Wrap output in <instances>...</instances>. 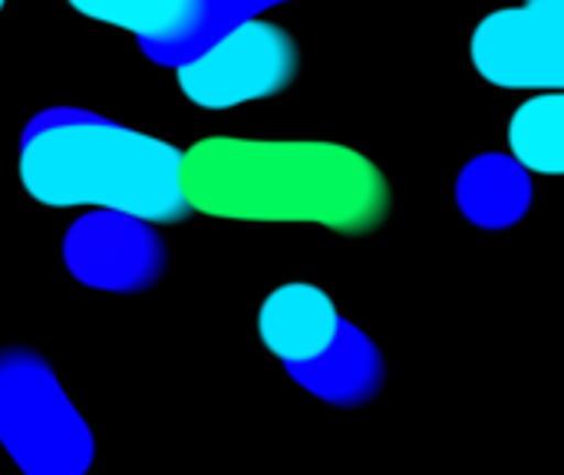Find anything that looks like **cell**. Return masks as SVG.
<instances>
[{
	"instance_id": "obj_3",
	"label": "cell",
	"mask_w": 564,
	"mask_h": 475,
	"mask_svg": "<svg viewBox=\"0 0 564 475\" xmlns=\"http://www.w3.org/2000/svg\"><path fill=\"white\" fill-rule=\"evenodd\" d=\"M0 446L26 475H83L93 433L69 403L53 367L26 350H0Z\"/></svg>"
},
{
	"instance_id": "obj_7",
	"label": "cell",
	"mask_w": 564,
	"mask_h": 475,
	"mask_svg": "<svg viewBox=\"0 0 564 475\" xmlns=\"http://www.w3.org/2000/svg\"><path fill=\"white\" fill-rule=\"evenodd\" d=\"M344 317L334 298L307 281L274 288L258 311L261 344L284 364H307L321 357L340 334Z\"/></svg>"
},
{
	"instance_id": "obj_12",
	"label": "cell",
	"mask_w": 564,
	"mask_h": 475,
	"mask_svg": "<svg viewBox=\"0 0 564 475\" xmlns=\"http://www.w3.org/2000/svg\"><path fill=\"white\" fill-rule=\"evenodd\" d=\"M278 3H288V0H202V23L195 30V40L188 46V56L198 53L221 30H228V26L248 20V17H261L268 7H278Z\"/></svg>"
},
{
	"instance_id": "obj_2",
	"label": "cell",
	"mask_w": 564,
	"mask_h": 475,
	"mask_svg": "<svg viewBox=\"0 0 564 475\" xmlns=\"http://www.w3.org/2000/svg\"><path fill=\"white\" fill-rule=\"evenodd\" d=\"M185 152L116 119L53 106L20 136V185L50 208H116L155 225L192 215L182 185Z\"/></svg>"
},
{
	"instance_id": "obj_6",
	"label": "cell",
	"mask_w": 564,
	"mask_h": 475,
	"mask_svg": "<svg viewBox=\"0 0 564 475\" xmlns=\"http://www.w3.org/2000/svg\"><path fill=\"white\" fill-rule=\"evenodd\" d=\"M63 261L86 288L142 294L165 274L169 251L155 222L116 208H93L66 228Z\"/></svg>"
},
{
	"instance_id": "obj_1",
	"label": "cell",
	"mask_w": 564,
	"mask_h": 475,
	"mask_svg": "<svg viewBox=\"0 0 564 475\" xmlns=\"http://www.w3.org/2000/svg\"><path fill=\"white\" fill-rule=\"evenodd\" d=\"M192 212L231 222H307L367 235L390 215L387 175L357 149L314 139L215 136L185 149Z\"/></svg>"
},
{
	"instance_id": "obj_9",
	"label": "cell",
	"mask_w": 564,
	"mask_h": 475,
	"mask_svg": "<svg viewBox=\"0 0 564 475\" xmlns=\"http://www.w3.org/2000/svg\"><path fill=\"white\" fill-rule=\"evenodd\" d=\"M288 374L317 400L334 407H364L383 390V354L354 324L344 321L337 341L314 360L288 367Z\"/></svg>"
},
{
	"instance_id": "obj_4",
	"label": "cell",
	"mask_w": 564,
	"mask_h": 475,
	"mask_svg": "<svg viewBox=\"0 0 564 475\" xmlns=\"http://www.w3.org/2000/svg\"><path fill=\"white\" fill-rule=\"evenodd\" d=\"M301 69L294 36L264 17H248L175 66L182 96L198 109H235L284 93Z\"/></svg>"
},
{
	"instance_id": "obj_11",
	"label": "cell",
	"mask_w": 564,
	"mask_h": 475,
	"mask_svg": "<svg viewBox=\"0 0 564 475\" xmlns=\"http://www.w3.org/2000/svg\"><path fill=\"white\" fill-rule=\"evenodd\" d=\"M509 149L539 175H564V93H535L512 112Z\"/></svg>"
},
{
	"instance_id": "obj_10",
	"label": "cell",
	"mask_w": 564,
	"mask_h": 475,
	"mask_svg": "<svg viewBox=\"0 0 564 475\" xmlns=\"http://www.w3.org/2000/svg\"><path fill=\"white\" fill-rule=\"evenodd\" d=\"M456 205L476 228H512L532 205V169L512 152L476 155L456 179Z\"/></svg>"
},
{
	"instance_id": "obj_5",
	"label": "cell",
	"mask_w": 564,
	"mask_h": 475,
	"mask_svg": "<svg viewBox=\"0 0 564 475\" xmlns=\"http://www.w3.org/2000/svg\"><path fill=\"white\" fill-rule=\"evenodd\" d=\"M473 66L502 89L564 93V0L492 10L473 33Z\"/></svg>"
},
{
	"instance_id": "obj_8",
	"label": "cell",
	"mask_w": 564,
	"mask_h": 475,
	"mask_svg": "<svg viewBox=\"0 0 564 475\" xmlns=\"http://www.w3.org/2000/svg\"><path fill=\"white\" fill-rule=\"evenodd\" d=\"M76 13L139 40L152 63L178 66L202 23V0H66Z\"/></svg>"
},
{
	"instance_id": "obj_13",
	"label": "cell",
	"mask_w": 564,
	"mask_h": 475,
	"mask_svg": "<svg viewBox=\"0 0 564 475\" xmlns=\"http://www.w3.org/2000/svg\"><path fill=\"white\" fill-rule=\"evenodd\" d=\"M3 3H7V0H0V10H3Z\"/></svg>"
}]
</instances>
